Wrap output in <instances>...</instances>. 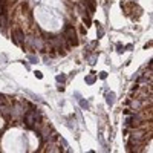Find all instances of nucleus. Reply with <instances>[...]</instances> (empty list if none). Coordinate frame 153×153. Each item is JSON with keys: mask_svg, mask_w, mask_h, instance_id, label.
<instances>
[{"mask_svg": "<svg viewBox=\"0 0 153 153\" xmlns=\"http://www.w3.org/2000/svg\"><path fill=\"white\" fill-rule=\"evenodd\" d=\"M64 38L69 41V45L72 46V45H76L78 43V38H76V34H75V29H74V26H66V29H64Z\"/></svg>", "mask_w": 153, "mask_h": 153, "instance_id": "1", "label": "nucleus"}]
</instances>
